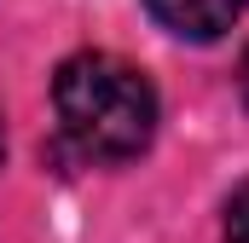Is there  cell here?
<instances>
[{"mask_svg": "<svg viewBox=\"0 0 249 243\" xmlns=\"http://www.w3.org/2000/svg\"><path fill=\"white\" fill-rule=\"evenodd\" d=\"M53 104L70 151L87 162H127L157 133V87L116 52L64 58L53 75Z\"/></svg>", "mask_w": 249, "mask_h": 243, "instance_id": "1", "label": "cell"}, {"mask_svg": "<svg viewBox=\"0 0 249 243\" xmlns=\"http://www.w3.org/2000/svg\"><path fill=\"white\" fill-rule=\"evenodd\" d=\"M220 232H226V243H249V180L226 197V220H220Z\"/></svg>", "mask_w": 249, "mask_h": 243, "instance_id": "3", "label": "cell"}, {"mask_svg": "<svg viewBox=\"0 0 249 243\" xmlns=\"http://www.w3.org/2000/svg\"><path fill=\"white\" fill-rule=\"evenodd\" d=\"M0 162H6V122H0Z\"/></svg>", "mask_w": 249, "mask_h": 243, "instance_id": "5", "label": "cell"}, {"mask_svg": "<svg viewBox=\"0 0 249 243\" xmlns=\"http://www.w3.org/2000/svg\"><path fill=\"white\" fill-rule=\"evenodd\" d=\"M145 6L180 41H220L232 29V17L244 12V0H145Z\"/></svg>", "mask_w": 249, "mask_h": 243, "instance_id": "2", "label": "cell"}, {"mask_svg": "<svg viewBox=\"0 0 249 243\" xmlns=\"http://www.w3.org/2000/svg\"><path fill=\"white\" fill-rule=\"evenodd\" d=\"M238 93H244V104H249V47H244V58H238Z\"/></svg>", "mask_w": 249, "mask_h": 243, "instance_id": "4", "label": "cell"}]
</instances>
